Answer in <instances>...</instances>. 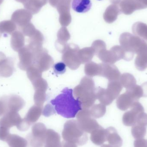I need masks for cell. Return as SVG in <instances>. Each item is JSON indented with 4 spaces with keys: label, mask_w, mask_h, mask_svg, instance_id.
I'll return each instance as SVG.
<instances>
[{
    "label": "cell",
    "mask_w": 147,
    "mask_h": 147,
    "mask_svg": "<svg viewBox=\"0 0 147 147\" xmlns=\"http://www.w3.org/2000/svg\"><path fill=\"white\" fill-rule=\"evenodd\" d=\"M31 124L25 118L22 119L20 122L16 126V127L20 131H26L29 129Z\"/></svg>",
    "instance_id": "cell-36"
},
{
    "label": "cell",
    "mask_w": 147,
    "mask_h": 147,
    "mask_svg": "<svg viewBox=\"0 0 147 147\" xmlns=\"http://www.w3.org/2000/svg\"><path fill=\"white\" fill-rule=\"evenodd\" d=\"M90 140L97 146H101L107 141L106 129L99 126L91 133Z\"/></svg>",
    "instance_id": "cell-15"
},
{
    "label": "cell",
    "mask_w": 147,
    "mask_h": 147,
    "mask_svg": "<svg viewBox=\"0 0 147 147\" xmlns=\"http://www.w3.org/2000/svg\"><path fill=\"white\" fill-rule=\"evenodd\" d=\"M127 92L135 102L138 101L140 98L144 97V92L142 87L140 86L136 85L126 89Z\"/></svg>",
    "instance_id": "cell-27"
},
{
    "label": "cell",
    "mask_w": 147,
    "mask_h": 147,
    "mask_svg": "<svg viewBox=\"0 0 147 147\" xmlns=\"http://www.w3.org/2000/svg\"><path fill=\"white\" fill-rule=\"evenodd\" d=\"M62 136L65 141L73 142L78 146L85 145L88 139L86 133L80 129L77 121L74 120L67 121L65 123Z\"/></svg>",
    "instance_id": "cell-3"
},
{
    "label": "cell",
    "mask_w": 147,
    "mask_h": 147,
    "mask_svg": "<svg viewBox=\"0 0 147 147\" xmlns=\"http://www.w3.org/2000/svg\"><path fill=\"white\" fill-rule=\"evenodd\" d=\"M136 124H139L144 127L147 126V114L142 112L138 115Z\"/></svg>",
    "instance_id": "cell-35"
},
{
    "label": "cell",
    "mask_w": 147,
    "mask_h": 147,
    "mask_svg": "<svg viewBox=\"0 0 147 147\" xmlns=\"http://www.w3.org/2000/svg\"><path fill=\"white\" fill-rule=\"evenodd\" d=\"M92 7L90 0H72V9L78 13H85L88 12Z\"/></svg>",
    "instance_id": "cell-19"
},
{
    "label": "cell",
    "mask_w": 147,
    "mask_h": 147,
    "mask_svg": "<svg viewBox=\"0 0 147 147\" xmlns=\"http://www.w3.org/2000/svg\"><path fill=\"white\" fill-rule=\"evenodd\" d=\"M123 89V86L119 80L109 81L107 88V93L113 100L117 98Z\"/></svg>",
    "instance_id": "cell-17"
},
{
    "label": "cell",
    "mask_w": 147,
    "mask_h": 147,
    "mask_svg": "<svg viewBox=\"0 0 147 147\" xmlns=\"http://www.w3.org/2000/svg\"><path fill=\"white\" fill-rule=\"evenodd\" d=\"M134 55V53L126 51L121 46L117 45L113 47L110 51H102L96 56L104 63L114 64L122 59L130 61L133 59Z\"/></svg>",
    "instance_id": "cell-4"
},
{
    "label": "cell",
    "mask_w": 147,
    "mask_h": 147,
    "mask_svg": "<svg viewBox=\"0 0 147 147\" xmlns=\"http://www.w3.org/2000/svg\"><path fill=\"white\" fill-rule=\"evenodd\" d=\"M100 65L99 76L106 78L109 81L119 80L121 76V72L115 65L112 64L104 63Z\"/></svg>",
    "instance_id": "cell-12"
},
{
    "label": "cell",
    "mask_w": 147,
    "mask_h": 147,
    "mask_svg": "<svg viewBox=\"0 0 147 147\" xmlns=\"http://www.w3.org/2000/svg\"><path fill=\"white\" fill-rule=\"evenodd\" d=\"M96 94L97 99L99 100L101 104L105 106L110 105L114 101L107 93L106 89L102 87L96 88Z\"/></svg>",
    "instance_id": "cell-24"
},
{
    "label": "cell",
    "mask_w": 147,
    "mask_h": 147,
    "mask_svg": "<svg viewBox=\"0 0 147 147\" xmlns=\"http://www.w3.org/2000/svg\"><path fill=\"white\" fill-rule=\"evenodd\" d=\"M106 140L111 147H121L123 140L116 129L113 127L106 129Z\"/></svg>",
    "instance_id": "cell-13"
},
{
    "label": "cell",
    "mask_w": 147,
    "mask_h": 147,
    "mask_svg": "<svg viewBox=\"0 0 147 147\" xmlns=\"http://www.w3.org/2000/svg\"><path fill=\"white\" fill-rule=\"evenodd\" d=\"M135 101L127 93H125L120 95L117 99V108L121 111L127 110L131 107Z\"/></svg>",
    "instance_id": "cell-16"
},
{
    "label": "cell",
    "mask_w": 147,
    "mask_h": 147,
    "mask_svg": "<svg viewBox=\"0 0 147 147\" xmlns=\"http://www.w3.org/2000/svg\"><path fill=\"white\" fill-rule=\"evenodd\" d=\"M133 33L136 36L147 41V25L142 22H137L132 27Z\"/></svg>",
    "instance_id": "cell-23"
},
{
    "label": "cell",
    "mask_w": 147,
    "mask_h": 147,
    "mask_svg": "<svg viewBox=\"0 0 147 147\" xmlns=\"http://www.w3.org/2000/svg\"><path fill=\"white\" fill-rule=\"evenodd\" d=\"M43 107L36 105L32 107L28 112L25 119L31 124L36 122L42 114Z\"/></svg>",
    "instance_id": "cell-20"
},
{
    "label": "cell",
    "mask_w": 147,
    "mask_h": 147,
    "mask_svg": "<svg viewBox=\"0 0 147 147\" xmlns=\"http://www.w3.org/2000/svg\"><path fill=\"white\" fill-rule=\"evenodd\" d=\"M131 133L135 139H142L146 134V127L139 124H134L132 126Z\"/></svg>",
    "instance_id": "cell-29"
},
{
    "label": "cell",
    "mask_w": 147,
    "mask_h": 147,
    "mask_svg": "<svg viewBox=\"0 0 147 147\" xmlns=\"http://www.w3.org/2000/svg\"><path fill=\"white\" fill-rule=\"evenodd\" d=\"M144 92V97L147 96V82L144 83L141 86Z\"/></svg>",
    "instance_id": "cell-39"
},
{
    "label": "cell",
    "mask_w": 147,
    "mask_h": 147,
    "mask_svg": "<svg viewBox=\"0 0 147 147\" xmlns=\"http://www.w3.org/2000/svg\"><path fill=\"white\" fill-rule=\"evenodd\" d=\"M60 136L52 129H47L46 135L45 147H62Z\"/></svg>",
    "instance_id": "cell-14"
},
{
    "label": "cell",
    "mask_w": 147,
    "mask_h": 147,
    "mask_svg": "<svg viewBox=\"0 0 147 147\" xmlns=\"http://www.w3.org/2000/svg\"><path fill=\"white\" fill-rule=\"evenodd\" d=\"M100 72V64H97L93 62H90L86 64L84 67V72L89 77L99 76Z\"/></svg>",
    "instance_id": "cell-25"
},
{
    "label": "cell",
    "mask_w": 147,
    "mask_h": 147,
    "mask_svg": "<svg viewBox=\"0 0 147 147\" xmlns=\"http://www.w3.org/2000/svg\"><path fill=\"white\" fill-rule=\"evenodd\" d=\"M54 72L56 74H63L66 71V65L63 62H59L53 66Z\"/></svg>",
    "instance_id": "cell-33"
},
{
    "label": "cell",
    "mask_w": 147,
    "mask_h": 147,
    "mask_svg": "<svg viewBox=\"0 0 147 147\" xmlns=\"http://www.w3.org/2000/svg\"><path fill=\"white\" fill-rule=\"evenodd\" d=\"M92 116L94 118H99L102 117L106 111L105 105L102 104L93 105L90 109Z\"/></svg>",
    "instance_id": "cell-28"
},
{
    "label": "cell",
    "mask_w": 147,
    "mask_h": 147,
    "mask_svg": "<svg viewBox=\"0 0 147 147\" xmlns=\"http://www.w3.org/2000/svg\"><path fill=\"white\" fill-rule=\"evenodd\" d=\"M119 80L123 87L126 89L136 85V84L134 77L129 73H124L121 75Z\"/></svg>",
    "instance_id": "cell-26"
},
{
    "label": "cell",
    "mask_w": 147,
    "mask_h": 147,
    "mask_svg": "<svg viewBox=\"0 0 147 147\" xmlns=\"http://www.w3.org/2000/svg\"><path fill=\"white\" fill-rule=\"evenodd\" d=\"M95 55V51L92 47H85L80 49L78 52L79 58L81 64L91 62Z\"/></svg>",
    "instance_id": "cell-21"
},
{
    "label": "cell",
    "mask_w": 147,
    "mask_h": 147,
    "mask_svg": "<svg viewBox=\"0 0 147 147\" xmlns=\"http://www.w3.org/2000/svg\"><path fill=\"white\" fill-rule=\"evenodd\" d=\"M94 80L90 77H84L79 84L74 89V95L81 103L83 109H89L97 99Z\"/></svg>",
    "instance_id": "cell-2"
},
{
    "label": "cell",
    "mask_w": 147,
    "mask_h": 147,
    "mask_svg": "<svg viewBox=\"0 0 147 147\" xmlns=\"http://www.w3.org/2000/svg\"><path fill=\"white\" fill-rule=\"evenodd\" d=\"M54 61L48 51L42 48L34 52V66L42 72L48 70L53 65Z\"/></svg>",
    "instance_id": "cell-9"
},
{
    "label": "cell",
    "mask_w": 147,
    "mask_h": 147,
    "mask_svg": "<svg viewBox=\"0 0 147 147\" xmlns=\"http://www.w3.org/2000/svg\"><path fill=\"white\" fill-rule=\"evenodd\" d=\"M121 46L127 52L138 54L147 44L141 38L129 33L122 34L120 38Z\"/></svg>",
    "instance_id": "cell-5"
},
{
    "label": "cell",
    "mask_w": 147,
    "mask_h": 147,
    "mask_svg": "<svg viewBox=\"0 0 147 147\" xmlns=\"http://www.w3.org/2000/svg\"><path fill=\"white\" fill-rule=\"evenodd\" d=\"M101 147H111L109 145H103Z\"/></svg>",
    "instance_id": "cell-40"
},
{
    "label": "cell",
    "mask_w": 147,
    "mask_h": 147,
    "mask_svg": "<svg viewBox=\"0 0 147 147\" xmlns=\"http://www.w3.org/2000/svg\"><path fill=\"white\" fill-rule=\"evenodd\" d=\"M122 12L130 15L138 9L147 8V0H123L121 4Z\"/></svg>",
    "instance_id": "cell-11"
},
{
    "label": "cell",
    "mask_w": 147,
    "mask_h": 147,
    "mask_svg": "<svg viewBox=\"0 0 147 147\" xmlns=\"http://www.w3.org/2000/svg\"><path fill=\"white\" fill-rule=\"evenodd\" d=\"M134 147H147V140L145 139H136L134 142Z\"/></svg>",
    "instance_id": "cell-37"
},
{
    "label": "cell",
    "mask_w": 147,
    "mask_h": 147,
    "mask_svg": "<svg viewBox=\"0 0 147 147\" xmlns=\"http://www.w3.org/2000/svg\"><path fill=\"white\" fill-rule=\"evenodd\" d=\"M136 67L140 71L145 70L147 68V45L137 54L135 62Z\"/></svg>",
    "instance_id": "cell-18"
},
{
    "label": "cell",
    "mask_w": 147,
    "mask_h": 147,
    "mask_svg": "<svg viewBox=\"0 0 147 147\" xmlns=\"http://www.w3.org/2000/svg\"><path fill=\"white\" fill-rule=\"evenodd\" d=\"M80 48L77 45L71 44L66 45L61 53L62 60L66 66L72 70L77 69L81 65L78 56Z\"/></svg>",
    "instance_id": "cell-7"
},
{
    "label": "cell",
    "mask_w": 147,
    "mask_h": 147,
    "mask_svg": "<svg viewBox=\"0 0 147 147\" xmlns=\"http://www.w3.org/2000/svg\"><path fill=\"white\" fill-rule=\"evenodd\" d=\"M72 89L65 88L51 102L58 115L66 118H74L82 109L81 103L73 96Z\"/></svg>",
    "instance_id": "cell-1"
},
{
    "label": "cell",
    "mask_w": 147,
    "mask_h": 147,
    "mask_svg": "<svg viewBox=\"0 0 147 147\" xmlns=\"http://www.w3.org/2000/svg\"><path fill=\"white\" fill-rule=\"evenodd\" d=\"M56 111L53 105L51 104H47L45 105L42 114L45 116L48 117L56 113Z\"/></svg>",
    "instance_id": "cell-34"
},
{
    "label": "cell",
    "mask_w": 147,
    "mask_h": 147,
    "mask_svg": "<svg viewBox=\"0 0 147 147\" xmlns=\"http://www.w3.org/2000/svg\"><path fill=\"white\" fill-rule=\"evenodd\" d=\"M33 84L35 91L46 92L48 88L47 81L42 78V77L33 81Z\"/></svg>",
    "instance_id": "cell-30"
},
{
    "label": "cell",
    "mask_w": 147,
    "mask_h": 147,
    "mask_svg": "<svg viewBox=\"0 0 147 147\" xmlns=\"http://www.w3.org/2000/svg\"><path fill=\"white\" fill-rule=\"evenodd\" d=\"M46 92L35 91L34 100L36 105L43 106L44 103L46 100Z\"/></svg>",
    "instance_id": "cell-31"
},
{
    "label": "cell",
    "mask_w": 147,
    "mask_h": 147,
    "mask_svg": "<svg viewBox=\"0 0 147 147\" xmlns=\"http://www.w3.org/2000/svg\"><path fill=\"white\" fill-rule=\"evenodd\" d=\"M62 147H78L77 144L69 142L64 141L62 142Z\"/></svg>",
    "instance_id": "cell-38"
},
{
    "label": "cell",
    "mask_w": 147,
    "mask_h": 147,
    "mask_svg": "<svg viewBox=\"0 0 147 147\" xmlns=\"http://www.w3.org/2000/svg\"><path fill=\"white\" fill-rule=\"evenodd\" d=\"M99 1H101V0H99Z\"/></svg>",
    "instance_id": "cell-41"
},
{
    "label": "cell",
    "mask_w": 147,
    "mask_h": 147,
    "mask_svg": "<svg viewBox=\"0 0 147 147\" xmlns=\"http://www.w3.org/2000/svg\"><path fill=\"white\" fill-rule=\"evenodd\" d=\"M76 117L80 127L85 133L91 134L100 126L92 116L89 109H82L78 112Z\"/></svg>",
    "instance_id": "cell-8"
},
{
    "label": "cell",
    "mask_w": 147,
    "mask_h": 147,
    "mask_svg": "<svg viewBox=\"0 0 147 147\" xmlns=\"http://www.w3.org/2000/svg\"><path fill=\"white\" fill-rule=\"evenodd\" d=\"M130 108L131 110L125 112L122 118L123 124L128 127L135 124L138 115L145 111L143 106L138 101L134 102Z\"/></svg>",
    "instance_id": "cell-10"
},
{
    "label": "cell",
    "mask_w": 147,
    "mask_h": 147,
    "mask_svg": "<svg viewBox=\"0 0 147 147\" xmlns=\"http://www.w3.org/2000/svg\"><path fill=\"white\" fill-rule=\"evenodd\" d=\"M7 143L9 147H27V140L16 134H10L7 139Z\"/></svg>",
    "instance_id": "cell-22"
},
{
    "label": "cell",
    "mask_w": 147,
    "mask_h": 147,
    "mask_svg": "<svg viewBox=\"0 0 147 147\" xmlns=\"http://www.w3.org/2000/svg\"><path fill=\"white\" fill-rule=\"evenodd\" d=\"M91 47L94 50L96 55L102 51L106 50V45L105 43L101 40H96L94 41Z\"/></svg>",
    "instance_id": "cell-32"
},
{
    "label": "cell",
    "mask_w": 147,
    "mask_h": 147,
    "mask_svg": "<svg viewBox=\"0 0 147 147\" xmlns=\"http://www.w3.org/2000/svg\"><path fill=\"white\" fill-rule=\"evenodd\" d=\"M46 127L41 123H35L32 127V132L27 136L28 147H43L46 135Z\"/></svg>",
    "instance_id": "cell-6"
}]
</instances>
